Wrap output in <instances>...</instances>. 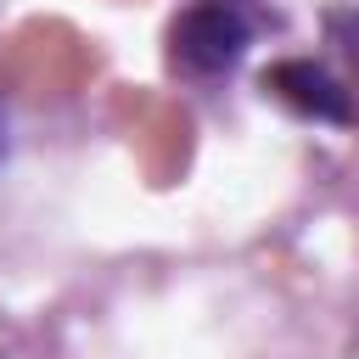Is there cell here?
Here are the masks:
<instances>
[{
    "label": "cell",
    "mask_w": 359,
    "mask_h": 359,
    "mask_svg": "<svg viewBox=\"0 0 359 359\" xmlns=\"http://www.w3.org/2000/svg\"><path fill=\"white\" fill-rule=\"evenodd\" d=\"M252 39H258L252 0H185L168 22V67L185 79H219L247 56Z\"/></svg>",
    "instance_id": "6da1fadb"
},
{
    "label": "cell",
    "mask_w": 359,
    "mask_h": 359,
    "mask_svg": "<svg viewBox=\"0 0 359 359\" xmlns=\"http://www.w3.org/2000/svg\"><path fill=\"white\" fill-rule=\"evenodd\" d=\"M264 90H269L280 107H292L297 118H314V123H337V129H348V123L359 118L353 90H348L331 67H320V62H309V56H286V62H275V67L264 73Z\"/></svg>",
    "instance_id": "7a4b0ae2"
},
{
    "label": "cell",
    "mask_w": 359,
    "mask_h": 359,
    "mask_svg": "<svg viewBox=\"0 0 359 359\" xmlns=\"http://www.w3.org/2000/svg\"><path fill=\"white\" fill-rule=\"evenodd\" d=\"M325 34H331L337 56L348 62V90L359 95V11H353V6H337V11H325Z\"/></svg>",
    "instance_id": "3957f363"
},
{
    "label": "cell",
    "mask_w": 359,
    "mask_h": 359,
    "mask_svg": "<svg viewBox=\"0 0 359 359\" xmlns=\"http://www.w3.org/2000/svg\"><path fill=\"white\" fill-rule=\"evenodd\" d=\"M0 157H6V123H0Z\"/></svg>",
    "instance_id": "277c9868"
}]
</instances>
